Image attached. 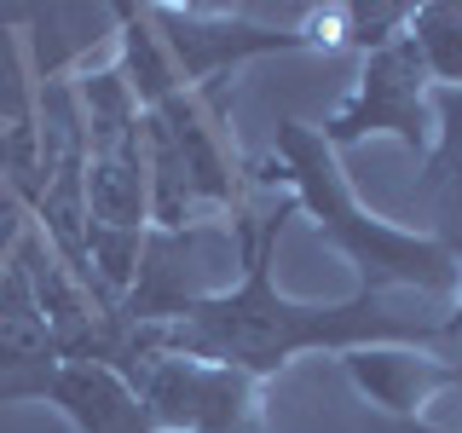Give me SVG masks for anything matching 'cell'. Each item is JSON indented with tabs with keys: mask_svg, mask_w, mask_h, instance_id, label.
Returning a JSON list of instances; mask_svg holds the SVG:
<instances>
[{
	"mask_svg": "<svg viewBox=\"0 0 462 433\" xmlns=\"http://www.w3.org/2000/svg\"><path fill=\"white\" fill-rule=\"evenodd\" d=\"M254 191H283L312 220L318 243H329L346 266L358 272V295H387V289H416V295H457L462 260L433 243L416 226H393L358 202L341 156L324 144L312 122H278V144L266 162L249 168Z\"/></svg>",
	"mask_w": 462,
	"mask_h": 433,
	"instance_id": "2",
	"label": "cell"
},
{
	"mask_svg": "<svg viewBox=\"0 0 462 433\" xmlns=\"http://www.w3.org/2000/svg\"><path fill=\"white\" fill-rule=\"evenodd\" d=\"M231 266H237V237H226L220 220H197L180 231H144L139 243V272L116 312L127 324H173L197 307L231 289Z\"/></svg>",
	"mask_w": 462,
	"mask_h": 433,
	"instance_id": "5",
	"label": "cell"
},
{
	"mask_svg": "<svg viewBox=\"0 0 462 433\" xmlns=\"http://www.w3.org/2000/svg\"><path fill=\"white\" fill-rule=\"evenodd\" d=\"M428 105H433V144L422 156L411 208H422L433 220L428 237L462 260V87H433Z\"/></svg>",
	"mask_w": 462,
	"mask_h": 433,
	"instance_id": "8",
	"label": "cell"
},
{
	"mask_svg": "<svg viewBox=\"0 0 462 433\" xmlns=\"http://www.w3.org/2000/svg\"><path fill=\"white\" fill-rule=\"evenodd\" d=\"M105 370L139 393L156 433H266V382L231 364L168 353L162 324H127Z\"/></svg>",
	"mask_w": 462,
	"mask_h": 433,
	"instance_id": "3",
	"label": "cell"
},
{
	"mask_svg": "<svg viewBox=\"0 0 462 433\" xmlns=\"http://www.w3.org/2000/svg\"><path fill=\"white\" fill-rule=\"evenodd\" d=\"M300 52H341L353 41V6L346 0H324V6H307L295 23Z\"/></svg>",
	"mask_w": 462,
	"mask_h": 433,
	"instance_id": "12",
	"label": "cell"
},
{
	"mask_svg": "<svg viewBox=\"0 0 462 433\" xmlns=\"http://www.w3.org/2000/svg\"><path fill=\"white\" fill-rule=\"evenodd\" d=\"M428 93H433V76H428L422 52H416L411 35H399L393 47L365 52L353 93L329 110V122L318 134H324V144L336 156L346 144H365V139H399L411 156H428V144H433Z\"/></svg>",
	"mask_w": 462,
	"mask_h": 433,
	"instance_id": "4",
	"label": "cell"
},
{
	"mask_svg": "<svg viewBox=\"0 0 462 433\" xmlns=\"http://www.w3.org/2000/svg\"><path fill=\"white\" fill-rule=\"evenodd\" d=\"M144 12H151L156 35H162L173 69H180V87H220L249 58L300 52L295 29L254 23L231 6H144Z\"/></svg>",
	"mask_w": 462,
	"mask_h": 433,
	"instance_id": "6",
	"label": "cell"
},
{
	"mask_svg": "<svg viewBox=\"0 0 462 433\" xmlns=\"http://www.w3.org/2000/svg\"><path fill=\"white\" fill-rule=\"evenodd\" d=\"M12 399L52 404L76 433H156L134 387L105 364H87V358H52V364H41L29 375H6L0 404H12Z\"/></svg>",
	"mask_w": 462,
	"mask_h": 433,
	"instance_id": "7",
	"label": "cell"
},
{
	"mask_svg": "<svg viewBox=\"0 0 462 433\" xmlns=\"http://www.w3.org/2000/svg\"><path fill=\"white\" fill-rule=\"evenodd\" d=\"M346 6H353V41L346 47L358 52L393 47L399 35H411V18H416V6H404V0H346Z\"/></svg>",
	"mask_w": 462,
	"mask_h": 433,
	"instance_id": "11",
	"label": "cell"
},
{
	"mask_svg": "<svg viewBox=\"0 0 462 433\" xmlns=\"http://www.w3.org/2000/svg\"><path fill=\"white\" fill-rule=\"evenodd\" d=\"M439 341L462 346V278H457V295H451V318H439Z\"/></svg>",
	"mask_w": 462,
	"mask_h": 433,
	"instance_id": "13",
	"label": "cell"
},
{
	"mask_svg": "<svg viewBox=\"0 0 462 433\" xmlns=\"http://www.w3.org/2000/svg\"><path fill=\"white\" fill-rule=\"evenodd\" d=\"M295 208L289 191H254L231 214L237 237V272L243 278L214 300H197L185 318L162 324V346L185 358H208L249 375H278L300 353H346V346H428L439 341L433 312H393L382 295H346V300H295L272 283V254H278L283 220Z\"/></svg>",
	"mask_w": 462,
	"mask_h": 433,
	"instance_id": "1",
	"label": "cell"
},
{
	"mask_svg": "<svg viewBox=\"0 0 462 433\" xmlns=\"http://www.w3.org/2000/svg\"><path fill=\"white\" fill-rule=\"evenodd\" d=\"M52 341H47V329H41V318H35V300H29V283H23V272H18V260H12V289H6V300H0V382L6 375H29V370H41V364H52Z\"/></svg>",
	"mask_w": 462,
	"mask_h": 433,
	"instance_id": "10",
	"label": "cell"
},
{
	"mask_svg": "<svg viewBox=\"0 0 462 433\" xmlns=\"http://www.w3.org/2000/svg\"><path fill=\"white\" fill-rule=\"evenodd\" d=\"M116 76L127 81V93H134L139 110H156V105H168L173 93H185L180 69H173V58H168V47H162V35H156V23H151L144 6H116Z\"/></svg>",
	"mask_w": 462,
	"mask_h": 433,
	"instance_id": "9",
	"label": "cell"
}]
</instances>
